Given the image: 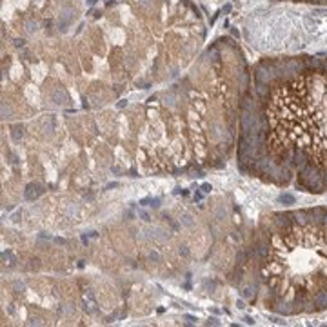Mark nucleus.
Segmentation results:
<instances>
[{
    "mask_svg": "<svg viewBox=\"0 0 327 327\" xmlns=\"http://www.w3.org/2000/svg\"><path fill=\"white\" fill-rule=\"evenodd\" d=\"M280 200H282V202L286 200V202H291V204H293V202H294V197H291V195H282V197H280Z\"/></svg>",
    "mask_w": 327,
    "mask_h": 327,
    "instance_id": "obj_1",
    "label": "nucleus"
}]
</instances>
